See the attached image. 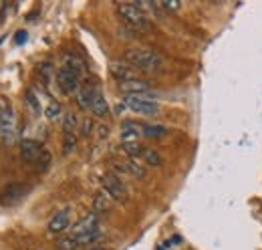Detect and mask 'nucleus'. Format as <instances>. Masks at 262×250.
Wrapping results in <instances>:
<instances>
[{"label":"nucleus","mask_w":262,"mask_h":250,"mask_svg":"<svg viewBox=\"0 0 262 250\" xmlns=\"http://www.w3.org/2000/svg\"><path fill=\"white\" fill-rule=\"evenodd\" d=\"M123 61L127 62L133 71H141V73H156L164 67V59L160 57V53H156L147 47H137V49L125 51Z\"/></svg>","instance_id":"obj_1"},{"label":"nucleus","mask_w":262,"mask_h":250,"mask_svg":"<svg viewBox=\"0 0 262 250\" xmlns=\"http://www.w3.org/2000/svg\"><path fill=\"white\" fill-rule=\"evenodd\" d=\"M117 8V14L119 18L129 27L131 31L135 32H143L149 29V20H147V14L137 6V4H129V2H121L115 6Z\"/></svg>","instance_id":"obj_2"},{"label":"nucleus","mask_w":262,"mask_h":250,"mask_svg":"<svg viewBox=\"0 0 262 250\" xmlns=\"http://www.w3.org/2000/svg\"><path fill=\"white\" fill-rule=\"evenodd\" d=\"M123 103L129 107L131 111L145 115V117H156L160 113V103L154 99V95H125Z\"/></svg>","instance_id":"obj_3"},{"label":"nucleus","mask_w":262,"mask_h":250,"mask_svg":"<svg viewBox=\"0 0 262 250\" xmlns=\"http://www.w3.org/2000/svg\"><path fill=\"white\" fill-rule=\"evenodd\" d=\"M101 186H103V192H105L113 202H119V204L127 202V187L121 182L119 176H115V174H105V176L101 178Z\"/></svg>","instance_id":"obj_4"},{"label":"nucleus","mask_w":262,"mask_h":250,"mask_svg":"<svg viewBox=\"0 0 262 250\" xmlns=\"http://www.w3.org/2000/svg\"><path fill=\"white\" fill-rule=\"evenodd\" d=\"M57 87L61 89L63 95H77L81 89V77L75 75L73 71H69L65 67H59L57 71Z\"/></svg>","instance_id":"obj_5"},{"label":"nucleus","mask_w":262,"mask_h":250,"mask_svg":"<svg viewBox=\"0 0 262 250\" xmlns=\"http://www.w3.org/2000/svg\"><path fill=\"white\" fill-rule=\"evenodd\" d=\"M113 170H115V176H135V178H145L147 170L141 161L137 159H117L113 161Z\"/></svg>","instance_id":"obj_6"},{"label":"nucleus","mask_w":262,"mask_h":250,"mask_svg":"<svg viewBox=\"0 0 262 250\" xmlns=\"http://www.w3.org/2000/svg\"><path fill=\"white\" fill-rule=\"evenodd\" d=\"M16 135V117H14V109L10 105L2 107V117H0V137L4 141H12Z\"/></svg>","instance_id":"obj_7"},{"label":"nucleus","mask_w":262,"mask_h":250,"mask_svg":"<svg viewBox=\"0 0 262 250\" xmlns=\"http://www.w3.org/2000/svg\"><path fill=\"white\" fill-rule=\"evenodd\" d=\"M45 154H47V150L42 148V143H38V141H34V139H23V141H20V156H23L25 161L36 165Z\"/></svg>","instance_id":"obj_8"},{"label":"nucleus","mask_w":262,"mask_h":250,"mask_svg":"<svg viewBox=\"0 0 262 250\" xmlns=\"http://www.w3.org/2000/svg\"><path fill=\"white\" fill-rule=\"evenodd\" d=\"M93 232H99V216L95 212L83 216L75 226H71V236H87Z\"/></svg>","instance_id":"obj_9"},{"label":"nucleus","mask_w":262,"mask_h":250,"mask_svg":"<svg viewBox=\"0 0 262 250\" xmlns=\"http://www.w3.org/2000/svg\"><path fill=\"white\" fill-rule=\"evenodd\" d=\"M119 89L123 91L125 95H149L151 93V87L147 81L143 79H129V81H123V83H117Z\"/></svg>","instance_id":"obj_10"},{"label":"nucleus","mask_w":262,"mask_h":250,"mask_svg":"<svg viewBox=\"0 0 262 250\" xmlns=\"http://www.w3.org/2000/svg\"><path fill=\"white\" fill-rule=\"evenodd\" d=\"M71 228V210H61L49 220V232L51 234H63Z\"/></svg>","instance_id":"obj_11"},{"label":"nucleus","mask_w":262,"mask_h":250,"mask_svg":"<svg viewBox=\"0 0 262 250\" xmlns=\"http://www.w3.org/2000/svg\"><path fill=\"white\" fill-rule=\"evenodd\" d=\"M25 192H27V186H23V184H8V186L0 192V202L6 204V206H10V204L18 202L25 196Z\"/></svg>","instance_id":"obj_12"},{"label":"nucleus","mask_w":262,"mask_h":250,"mask_svg":"<svg viewBox=\"0 0 262 250\" xmlns=\"http://www.w3.org/2000/svg\"><path fill=\"white\" fill-rule=\"evenodd\" d=\"M141 135H143V133H141V123H139V121L125 119V121L121 123V139H123V143H127V141H137Z\"/></svg>","instance_id":"obj_13"},{"label":"nucleus","mask_w":262,"mask_h":250,"mask_svg":"<svg viewBox=\"0 0 262 250\" xmlns=\"http://www.w3.org/2000/svg\"><path fill=\"white\" fill-rule=\"evenodd\" d=\"M97 91V87H83V89H79V93L75 95V101H77L79 109L91 111V105H93V99H95Z\"/></svg>","instance_id":"obj_14"},{"label":"nucleus","mask_w":262,"mask_h":250,"mask_svg":"<svg viewBox=\"0 0 262 250\" xmlns=\"http://www.w3.org/2000/svg\"><path fill=\"white\" fill-rule=\"evenodd\" d=\"M61 67H65L69 71H73L75 75H79V77H83L85 75V61L77 55V53H65L63 55V65Z\"/></svg>","instance_id":"obj_15"},{"label":"nucleus","mask_w":262,"mask_h":250,"mask_svg":"<svg viewBox=\"0 0 262 250\" xmlns=\"http://www.w3.org/2000/svg\"><path fill=\"white\" fill-rule=\"evenodd\" d=\"M109 71H111V75L117 79V83H123V81L135 79V71L131 69L127 62H111Z\"/></svg>","instance_id":"obj_16"},{"label":"nucleus","mask_w":262,"mask_h":250,"mask_svg":"<svg viewBox=\"0 0 262 250\" xmlns=\"http://www.w3.org/2000/svg\"><path fill=\"white\" fill-rule=\"evenodd\" d=\"M89 113H93V115L99 117V119H105V117L111 113L109 103H107V99L103 97L101 91H97V95H95V99H93V105H91V111H89Z\"/></svg>","instance_id":"obj_17"},{"label":"nucleus","mask_w":262,"mask_h":250,"mask_svg":"<svg viewBox=\"0 0 262 250\" xmlns=\"http://www.w3.org/2000/svg\"><path fill=\"white\" fill-rule=\"evenodd\" d=\"M111 198L105 194V192H99V194H95V198H93V212L95 214H105V212H109L111 210Z\"/></svg>","instance_id":"obj_18"},{"label":"nucleus","mask_w":262,"mask_h":250,"mask_svg":"<svg viewBox=\"0 0 262 250\" xmlns=\"http://www.w3.org/2000/svg\"><path fill=\"white\" fill-rule=\"evenodd\" d=\"M141 133H143V137H164L167 135V129H165L164 125H158V123H141Z\"/></svg>","instance_id":"obj_19"},{"label":"nucleus","mask_w":262,"mask_h":250,"mask_svg":"<svg viewBox=\"0 0 262 250\" xmlns=\"http://www.w3.org/2000/svg\"><path fill=\"white\" fill-rule=\"evenodd\" d=\"M139 161L145 163V165H151V168H160V165H162V156H160L156 150L145 148L143 154H141V157H139Z\"/></svg>","instance_id":"obj_20"},{"label":"nucleus","mask_w":262,"mask_h":250,"mask_svg":"<svg viewBox=\"0 0 262 250\" xmlns=\"http://www.w3.org/2000/svg\"><path fill=\"white\" fill-rule=\"evenodd\" d=\"M81 127V119L75 115V113H67L65 117H63V131L65 133H73L75 135V131Z\"/></svg>","instance_id":"obj_21"},{"label":"nucleus","mask_w":262,"mask_h":250,"mask_svg":"<svg viewBox=\"0 0 262 250\" xmlns=\"http://www.w3.org/2000/svg\"><path fill=\"white\" fill-rule=\"evenodd\" d=\"M143 150H145V148H143L139 141H127V143H123V152L127 154V157L137 159V161H139V157L143 154Z\"/></svg>","instance_id":"obj_22"},{"label":"nucleus","mask_w":262,"mask_h":250,"mask_svg":"<svg viewBox=\"0 0 262 250\" xmlns=\"http://www.w3.org/2000/svg\"><path fill=\"white\" fill-rule=\"evenodd\" d=\"M61 113H63V109H61V105H59L57 101L49 103V107H47V111H45V115H47L49 121H57V119H61Z\"/></svg>","instance_id":"obj_23"},{"label":"nucleus","mask_w":262,"mask_h":250,"mask_svg":"<svg viewBox=\"0 0 262 250\" xmlns=\"http://www.w3.org/2000/svg\"><path fill=\"white\" fill-rule=\"evenodd\" d=\"M25 99H27L29 107L33 109L34 115H40V101H38V97H36V93H34L33 89H27V93H25Z\"/></svg>","instance_id":"obj_24"},{"label":"nucleus","mask_w":262,"mask_h":250,"mask_svg":"<svg viewBox=\"0 0 262 250\" xmlns=\"http://www.w3.org/2000/svg\"><path fill=\"white\" fill-rule=\"evenodd\" d=\"M81 135H91L93 133V121L89 119V117H85V119H81Z\"/></svg>","instance_id":"obj_25"},{"label":"nucleus","mask_w":262,"mask_h":250,"mask_svg":"<svg viewBox=\"0 0 262 250\" xmlns=\"http://www.w3.org/2000/svg\"><path fill=\"white\" fill-rule=\"evenodd\" d=\"M158 10H178L182 4L180 2H156Z\"/></svg>","instance_id":"obj_26"},{"label":"nucleus","mask_w":262,"mask_h":250,"mask_svg":"<svg viewBox=\"0 0 262 250\" xmlns=\"http://www.w3.org/2000/svg\"><path fill=\"white\" fill-rule=\"evenodd\" d=\"M75 135L73 133H65V139H63V145H65V154H69L73 148H75Z\"/></svg>","instance_id":"obj_27"},{"label":"nucleus","mask_w":262,"mask_h":250,"mask_svg":"<svg viewBox=\"0 0 262 250\" xmlns=\"http://www.w3.org/2000/svg\"><path fill=\"white\" fill-rule=\"evenodd\" d=\"M25 40H27V32H25V31L16 32V38H14V43H16V45H23Z\"/></svg>","instance_id":"obj_28"},{"label":"nucleus","mask_w":262,"mask_h":250,"mask_svg":"<svg viewBox=\"0 0 262 250\" xmlns=\"http://www.w3.org/2000/svg\"><path fill=\"white\" fill-rule=\"evenodd\" d=\"M77 250H105V248H99V246H87V248H77Z\"/></svg>","instance_id":"obj_29"},{"label":"nucleus","mask_w":262,"mask_h":250,"mask_svg":"<svg viewBox=\"0 0 262 250\" xmlns=\"http://www.w3.org/2000/svg\"><path fill=\"white\" fill-rule=\"evenodd\" d=\"M158 250H167V246H165V244H162V246H158Z\"/></svg>","instance_id":"obj_30"},{"label":"nucleus","mask_w":262,"mask_h":250,"mask_svg":"<svg viewBox=\"0 0 262 250\" xmlns=\"http://www.w3.org/2000/svg\"><path fill=\"white\" fill-rule=\"evenodd\" d=\"M0 117H2V107H0Z\"/></svg>","instance_id":"obj_31"}]
</instances>
